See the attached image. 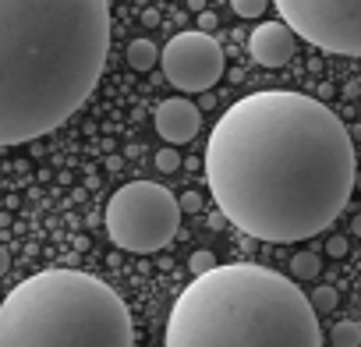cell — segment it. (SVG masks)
Segmentation results:
<instances>
[{"mask_svg": "<svg viewBox=\"0 0 361 347\" xmlns=\"http://www.w3.org/2000/svg\"><path fill=\"white\" fill-rule=\"evenodd\" d=\"M357 178L350 128L319 99L266 89L238 99L206 145L216 209L259 241L322 234Z\"/></svg>", "mask_w": 361, "mask_h": 347, "instance_id": "obj_1", "label": "cell"}, {"mask_svg": "<svg viewBox=\"0 0 361 347\" xmlns=\"http://www.w3.org/2000/svg\"><path fill=\"white\" fill-rule=\"evenodd\" d=\"M106 50V0H0V145L61 128L92 96Z\"/></svg>", "mask_w": 361, "mask_h": 347, "instance_id": "obj_2", "label": "cell"}, {"mask_svg": "<svg viewBox=\"0 0 361 347\" xmlns=\"http://www.w3.org/2000/svg\"><path fill=\"white\" fill-rule=\"evenodd\" d=\"M166 347H322L312 298L255 262L216 266L177 294Z\"/></svg>", "mask_w": 361, "mask_h": 347, "instance_id": "obj_3", "label": "cell"}, {"mask_svg": "<svg viewBox=\"0 0 361 347\" xmlns=\"http://www.w3.org/2000/svg\"><path fill=\"white\" fill-rule=\"evenodd\" d=\"M0 347H135L121 294L82 269H43L0 301Z\"/></svg>", "mask_w": 361, "mask_h": 347, "instance_id": "obj_4", "label": "cell"}, {"mask_svg": "<svg viewBox=\"0 0 361 347\" xmlns=\"http://www.w3.org/2000/svg\"><path fill=\"white\" fill-rule=\"evenodd\" d=\"M180 202L156 181H131L106 202V234L117 248L149 255L166 248L180 227Z\"/></svg>", "mask_w": 361, "mask_h": 347, "instance_id": "obj_5", "label": "cell"}, {"mask_svg": "<svg viewBox=\"0 0 361 347\" xmlns=\"http://www.w3.org/2000/svg\"><path fill=\"white\" fill-rule=\"evenodd\" d=\"M280 18L312 47L361 57V0H273Z\"/></svg>", "mask_w": 361, "mask_h": 347, "instance_id": "obj_6", "label": "cell"}, {"mask_svg": "<svg viewBox=\"0 0 361 347\" xmlns=\"http://www.w3.org/2000/svg\"><path fill=\"white\" fill-rule=\"evenodd\" d=\"M163 75L180 92H209L224 78V47L213 32H177L159 54Z\"/></svg>", "mask_w": 361, "mask_h": 347, "instance_id": "obj_7", "label": "cell"}, {"mask_svg": "<svg viewBox=\"0 0 361 347\" xmlns=\"http://www.w3.org/2000/svg\"><path fill=\"white\" fill-rule=\"evenodd\" d=\"M248 50H252V57L262 68H283L294 57V50H298V32L287 22H262L252 32Z\"/></svg>", "mask_w": 361, "mask_h": 347, "instance_id": "obj_8", "label": "cell"}, {"mask_svg": "<svg viewBox=\"0 0 361 347\" xmlns=\"http://www.w3.org/2000/svg\"><path fill=\"white\" fill-rule=\"evenodd\" d=\"M199 124H202L199 106L188 103V99H180V96L163 99V103L156 106V131H159L170 145H185V142H192V138L199 135Z\"/></svg>", "mask_w": 361, "mask_h": 347, "instance_id": "obj_9", "label": "cell"}, {"mask_svg": "<svg viewBox=\"0 0 361 347\" xmlns=\"http://www.w3.org/2000/svg\"><path fill=\"white\" fill-rule=\"evenodd\" d=\"M159 54H163V50H156V43H149V39H135V43L128 47V64H131L135 71H149V68H156Z\"/></svg>", "mask_w": 361, "mask_h": 347, "instance_id": "obj_10", "label": "cell"}, {"mask_svg": "<svg viewBox=\"0 0 361 347\" xmlns=\"http://www.w3.org/2000/svg\"><path fill=\"white\" fill-rule=\"evenodd\" d=\"M319 269H322V262H319L315 252H294V259H290V273H294L298 280H315Z\"/></svg>", "mask_w": 361, "mask_h": 347, "instance_id": "obj_11", "label": "cell"}, {"mask_svg": "<svg viewBox=\"0 0 361 347\" xmlns=\"http://www.w3.org/2000/svg\"><path fill=\"white\" fill-rule=\"evenodd\" d=\"M329 340H333V347H361V326L357 322H336Z\"/></svg>", "mask_w": 361, "mask_h": 347, "instance_id": "obj_12", "label": "cell"}, {"mask_svg": "<svg viewBox=\"0 0 361 347\" xmlns=\"http://www.w3.org/2000/svg\"><path fill=\"white\" fill-rule=\"evenodd\" d=\"M308 298H312V308H315L319 315H326V312H333V308H336V301H340V294H336V287H326V284H322V287H315V291H312Z\"/></svg>", "mask_w": 361, "mask_h": 347, "instance_id": "obj_13", "label": "cell"}, {"mask_svg": "<svg viewBox=\"0 0 361 347\" xmlns=\"http://www.w3.org/2000/svg\"><path fill=\"white\" fill-rule=\"evenodd\" d=\"M188 269H192V276H206V273L216 269V255H213V252H195V255L188 259Z\"/></svg>", "mask_w": 361, "mask_h": 347, "instance_id": "obj_14", "label": "cell"}, {"mask_svg": "<svg viewBox=\"0 0 361 347\" xmlns=\"http://www.w3.org/2000/svg\"><path fill=\"white\" fill-rule=\"evenodd\" d=\"M231 8H234L241 18H259V15L269 8V0H231Z\"/></svg>", "mask_w": 361, "mask_h": 347, "instance_id": "obj_15", "label": "cell"}, {"mask_svg": "<svg viewBox=\"0 0 361 347\" xmlns=\"http://www.w3.org/2000/svg\"><path fill=\"white\" fill-rule=\"evenodd\" d=\"M177 166H180V152H177V149H159V152H156V170L173 174Z\"/></svg>", "mask_w": 361, "mask_h": 347, "instance_id": "obj_16", "label": "cell"}, {"mask_svg": "<svg viewBox=\"0 0 361 347\" xmlns=\"http://www.w3.org/2000/svg\"><path fill=\"white\" fill-rule=\"evenodd\" d=\"M326 252H329L333 259H343V255L350 252V245H347V238H340V234H336V238H329V241H326Z\"/></svg>", "mask_w": 361, "mask_h": 347, "instance_id": "obj_17", "label": "cell"}, {"mask_svg": "<svg viewBox=\"0 0 361 347\" xmlns=\"http://www.w3.org/2000/svg\"><path fill=\"white\" fill-rule=\"evenodd\" d=\"M177 202H180V209H185V213H199L202 209V195L199 192H185Z\"/></svg>", "mask_w": 361, "mask_h": 347, "instance_id": "obj_18", "label": "cell"}, {"mask_svg": "<svg viewBox=\"0 0 361 347\" xmlns=\"http://www.w3.org/2000/svg\"><path fill=\"white\" fill-rule=\"evenodd\" d=\"M216 29V15L213 11H202L199 15V32H213Z\"/></svg>", "mask_w": 361, "mask_h": 347, "instance_id": "obj_19", "label": "cell"}, {"mask_svg": "<svg viewBox=\"0 0 361 347\" xmlns=\"http://www.w3.org/2000/svg\"><path fill=\"white\" fill-rule=\"evenodd\" d=\"M8 266H11V255H8V248H0V276L8 273Z\"/></svg>", "mask_w": 361, "mask_h": 347, "instance_id": "obj_20", "label": "cell"}, {"mask_svg": "<svg viewBox=\"0 0 361 347\" xmlns=\"http://www.w3.org/2000/svg\"><path fill=\"white\" fill-rule=\"evenodd\" d=\"M224 220H227V217H224V213L216 209V213L209 217V227H213V231H220V227H224Z\"/></svg>", "mask_w": 361, "mask_h": 347, "instance_id": "obj_21", "label": "cell"}, {"mask_svg": "<svg viewBox=\"0 0 361 347\" xmlns=\"http://www.w3.org/2000/svg\"><path fill=\"white\" fill-rule=\"evenodd\" d=\"M188 8L192 11H206V0H188Z\"/></svg>", "mask_w": 361, "mask_h": 347, "instance_id": "obj_22", "label": "cell"}, {"mask_svg": "<svg viewBox=\"0 0 361 347\" xmlns=\"http://www.w3.org/2000/svg\"><path fill=\"white\" fill-rule=\"evenodd\" d=\"M350 231H354V234L361 238V217H354V224H350Z\"/></svg>", "mask_w": 361, "mask_h": 347, "instance_id": "obj_23", "label": "cell"}, {"mask_svg": "<svg viewBox=\"0 0 361 347\" xmlns=\"http://www.w3.org/2000/svg\"><path fill=\"white\" fill-rule=\"evenodd\" d=\"M350 138H361V124H354V128H350Z\"/></svg>", "mask_w": 361, "mask_h": 347, "instance_id": "obj_24", "label": "cell"}, {"mask_svg": "<svg viewBox=\"0 0 361 347\" xmlns=\"http://www.w3.org/2000/svg\"><path fill=\"white\" fill-rule=\"evenodd\" d=\"M354 192H361V170H357V178H354Z\"/></svg>", "mask_w": 361, "mask_h": 347, "instance_id": "obj_25", "label": "cell"}]
</instances>
